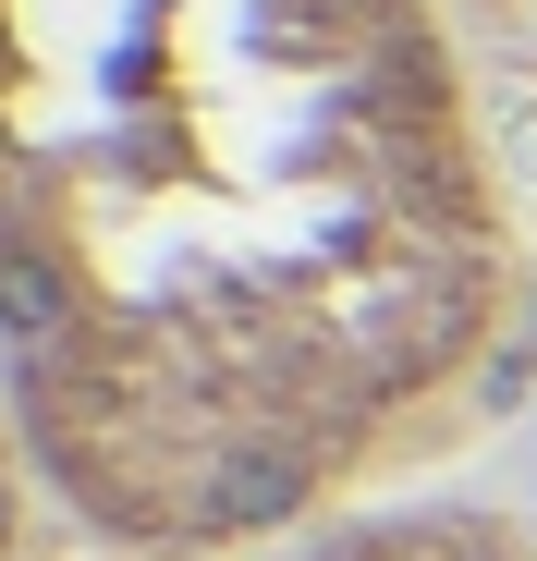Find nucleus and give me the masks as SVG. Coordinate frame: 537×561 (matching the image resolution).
Masks as SVG:
<instances>
[{
  "label": "nucleus",
  "instance_id": "f257e3e1",
  "mask_svg": "<svg viewBox=\"0 0 537 561\" xmlns=\"http://www.w3.org/2000/svg\"><path fill=\"white\" fill-rule=\"evenodd\" d=\"M513 318L525 208L439 0H0V366L99 561L391 513Z\"/></svg>",
  "mask_w": 537,
  "mask_h": 561
},
{
  "label": "nucleus",
  "instance_id": "f03ea898",
  "mask_svg": "<svg viewBox=\"0 0 537 561\" xmlns=\"http://www.w3.org/2000/svg\"><path fill=\"white\" fill-rule=\"evenodd\" d=\"M268 561H537V525H513L489 501H391V513H354Z\"/></svg>",
  "mask_w": 537,
  "mask_h": 561
},
{
  "label": "nucleus",
  "instance_id": "7ed1b4c3",
  "mask_svg": "<svg viewBox=\"0 0 537 561\" xmlns=\"http://www.w3.org/2000/svg\"><path fill=\"white\" fill-rule=\"evenodd\" d=\"M37 451H25V415H13V366H0V561H25V537H37Z\"/></svg>",
  "mask_w": 537,
  "mask_h": 561
}]
</instances>
